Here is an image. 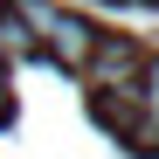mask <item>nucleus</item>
<instances>
[{
  "instance_id": "1",
  "label": "nucleus",
  "mask_w": 159,
  "mask_h": 159,
  "mask_svg": "<svg viewBox=\"0 0 159 159\" xmlns=\"http://www.w3.org/2000/svg\"><path fill=\"white\" fill-rule=\"evenodd\" d=\"M21 28L35 35V48L48 62H62V69H76L83 76V62H90V48H97V28L83 14H69V7H56V0H21Z\"/></svg>"
},
{
  "instance_id": "2",
  "label": "nucleus",
  "mask_w": 159,
  "mask_h": 159,
  "mask_svg": "<svg viewBox=\"0 0 159 159\" xmlns=\"http://www.w3.org/2000/svg\"><path fill=\"white\" fill-rule=\"evenodd\" d=\"M139 48L131 42H118V35H97V48H90V62H83V76L97 90H131V76H139Z\"/></svg>"
},
{
  "instance_id": "3",
  "label": "nucleus",
  "mask_w": 159,
  "mask_h": 159,
  "mask_svg": "<svg viewBox=\"0 0 159 159\" xmlns=\"http://www.w3.org/2000/svg\"><path fill=\"white\" fill-rule=\"evenodd\" d=\"M0 56H42L35 35L21 28V14H14V7H0Z\"/></svg>"
}]
</instances>
